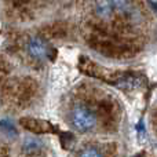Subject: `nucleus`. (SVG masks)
<instances>
[{
  "label": "nucleus",
  "mask_w": 157,
  "mask_h": 157,
  "mask_svg": "<svg viewBox=\"0 0 157 157\" xmlns=\"http://www.w3.org/2000/svg\"><path fill=\"white\" fill-rule=\"evenodd\" d=\"M69 120L78 132H88L97 125V114L84 105H76L71 110Z\"/></svg>",
  "instance_id": "1"
},
{
  "label": "nucleus",
  "mask_w": 157,
  "mask_h": 157,
  "mask_svg": "<svg viewBox=\"0 0 157 157\" xmlns=\"http://www.w3.org/2000/svg\"><path fill=\"white\" fill-rule=\"evenodd\" d=\"M50 44L47 43L44 39L39 37H32L28 41V52L35 61H44L50 57Z\"/></svg>",
  "instance_id": "2"
},
{
  "label": "nucleus",
  "mask_w": 157,
  "mask_h": 157,
  "mask_svg": "<svg viewBox=\"0 0 157 157\" xmlns=\"http://www.w3.org/2000/svg\"><path fill=\"white\" fill-rule=\"evenodd\" d=\"M19 124L24 128L32 131L36 134H44V132H51L52 131V125L50 123L44 121V120H39V119H32V117H24L19 120Z\"/></svg>",
  "instance_id": "3"
},
{
  "label": "nucleus",
  "mask_w": 157,
  "mask_h": 157,
  "mask_svg": "<svg viewBox=\"0 0 157 157\" xmlns=\"http://www.w3.org/2000/svg\"><path fill=\"white\" fill-rule=\"evenodd\" d=\"M95 13L99 18H110L114 13L112 0H95Z\"/></svg>",
  "instance_id": "4"
},
{
  "label": "nucleus",
  "mask_w": 157,
  "mask_h": 157,
  "mask_svg": "<svg viewBox=\"0 0 157 157\" xmlns=\"http://www.w3.org/2000/svg\"><path fill=\"white\" fill-rule=\"evenodd\" d=\"M43 144L41 141L36 138H26V141L24 142V150L28 153V155H32V153H37L39 150L41 149Z\"/></svg>",
  "instance_id": "5"
},
{
  "label": "nucleus",
  "mask_w": 157,
  "mask_h": 157,
  "mask_svg": "<svg viewBox=\"0 0 157 157\" xmlns=\"http://www.w3.org/2000/svg\"><path fill=\"white\" fill-rule=\"evenodd\" d=\"M77 157H103V156L101 155L99 150L94 149V147H86V149H83L78 153Z\"/></svg>",
  "instance_id": "6"
}]
</instances>
